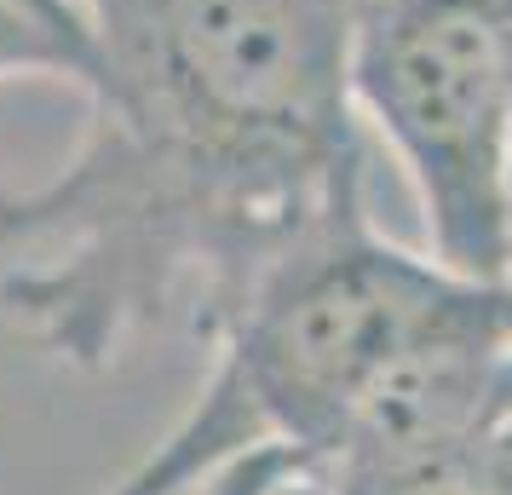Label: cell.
<instances>
[{"label": "cell", "mask_w": 512, "mask_h": 495, "mask_svg": "<svg viewBox=\"0 0 512 495\" xmlns=\"http://www.w3.org/2000/svg\"><path fill=\"white\" fill-rule=\"evenodd\" d=\"M87 121L0 190V311L70 369L162 323L208 340L271 265L363 202L351 0H87Z\"/></svg>", "instance_id": "obj_1"}, {"label": "cell", "mask_w": 512, "mask_h": 495, "mask_svg": "<svg viewBox=\"0 0 512 495\" xmlns=\"http://www.w3.org/2000/svg\"><path fill=\"white\" fill-rule=\"evenodd\" d=\"M466 288L374 231L369 202L334 213L208 334L202 392L104 495H311L386 363Z\"/></svg>", "instance_id": "obj_2"}, {"label": "cell", "mask_w": 512, "mask_h": 495, "mask_svg": "<svg viewBox=\"0 0 512 495\" xmlns=\"http://www.w3.org/2000/svg\"><path fill=\"white\" fill-rule=\"evenodd\" d=\"M346 87L415 190L426 254L512 277V0H351Z\"/></svg>", "instance_id": "obj_3"}, {"label": "cell", "mask_w": 512, "mask_h": 495, "mask_svg": "<svg viewBox=\"0 0 512 495\" xmlns=\"http://www.w3.org/2000/svg\"><path fill=\"white\" fill-rule=\"evenodd\" d=\"M93 64L87 0H0V81H70Z\"/></svg>", "instance_id": "obj_4"}, {"label": "cell", "mask_w": 512, "mask_h": 495, "mask_svg": "<svg viewBox=\"0 0 512 495\" xmlns=\"http://www.w3.org/2000/svg\"><path fill=\"white\" fill-rule=\"evenodd\" d=\"M328 495H512V444L501 438V426H489L461 444L420 455L409 467H392Z\"/></svg>", "instance_id": "obj_5"}, {"label": "cell", "mask_w": 512, "mask_h": 495, "mask_svg": "<svg viewBox=\"0 0 512 495\" xmlns=\"http://www.w3.org/2000/svg\"><path fill=\"white\" fill-rule=\"evenodd\" d=\"M501 438H507V444H512V415H507V421H501Z\"/></svg>", "instance_id": "obj_6"}, {"label": "cell", "mask_w": 512, "mask_h": 495, "mask_svg": "<svg viewBox=\"0 0 512 495\" xmlns=\"http://www.w3.org/2000/svg\"><path fill=\"white\" fill-rule=\"evenodd\" d=\"M507 415H512V380H507Z\"/></svg>", "instance_id": "obj_7"}, {"label": "cell", "mask_w": 512, "mask_h": 495, "mask_svg": "<svg viewBox=\"0 0 512 495\" xmlns=\"http://www.w3.org/2000/svg\"><path fill=\"white\" fill-rule=\"evenodd\" d=\"M507 288H512V277H507Z\"/></svg>", "instance_id": "obj_8"}]
</instances>
